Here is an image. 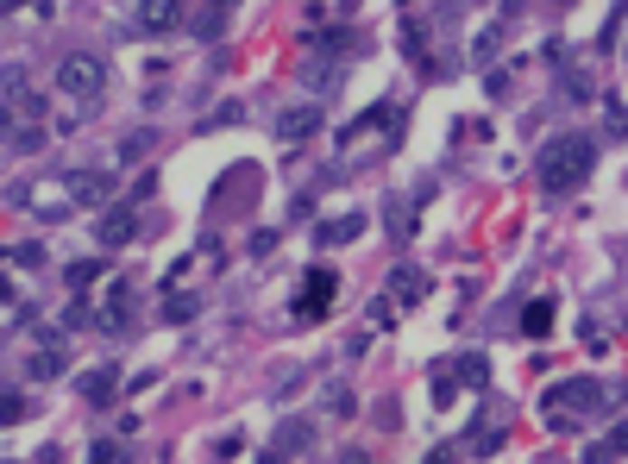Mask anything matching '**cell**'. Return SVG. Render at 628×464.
Listing matches in <instances>:
<instances>
[{"label": "cell", "instance_id": "6da1fadb", "mask_svg": "<svg viewBox=\"0 0 628 464\" xmlns=\"http://www.w3.org/2000/svg\"><path fill=\"white\" fill-rule=\"evenodd\" d=\"M591 163H597V144L591 138H553L547 151H540V189L547 195H566V189H578L585 176H591Z\"/></svg>", "mask_w": 628, "mask_h": 464}, {"label": "cell", "instance_id": "2e32d148", "mask_svg": "<svg viewBox=\"0 0 628 464\" xmlns=\"http://www.w3.org/2000/svg\"><path fill=\"white\" fill-rule=\"evenodd\" d=\"M6 257H13L19 270H38V264H44V245H6Z\"/></svg>", "mask_w": 628, "mask_h": 464}, {"label": "cell", "instance_id": "8fae6325", "mask_svg": "<svg viewBox=\"0 0 628 464\" xmlns=\"http://www.w3.org/2000/svg\"><path fill=\"white\" fill-rule=\"evenodd\" d=\"M359 232H365V220H359V214H346V220H327L314 238H321V245H346V238H359Z\"/></svg>", "mask_w": 628, "mask_h": 464}, {"label": "cell", "instance_id": "52a82bcc", "mask_svg": "<svg viewBox=\"0 0 628 464\" xmlns=\"http://www.w3.org/2000/svg\"><path fill=\"white\" fill-rule=\"evenodd\" d=\"M553 402H572V414H591V408L604 402V389H597L591 376H572V383H559V389H553Z\"/></svg>", "mask_w": 628, "mask_h": 464}, {"label": "cell", "instance_id": "ac0fdd59", "mask_svg": "<svg viewBox=\"0 0 628 464\" xmlns=\"http://www.w3.org/2000/svg\"><path fill=\"white\" fill-rule=\"evenodd\" d=\"M164 314H170V320H189V314H195V295H170V308H164Z\"/></svg>", "mask_w": 628, "mask_h": 464}, {"label": "cell", "instance_id": "603a6c76", "mask_svg": "<svg viewBox=\"0 0 628 464\" xmlns=\"http://www.w3.org/2000/svg\"><path fill=\"white\" fill-rule=\"evenodd\" d=\"M264 464H283V452H270V459H264Z\"/></svg>", "mask_w": 628, "mask_h": 464}, {"label": "cell", "instance_id": "30bf717a", "mask_svg": "<svg viewBox=\"0 0 628 464\" xmlns=\"http://www.w3.org/2000/svg\"><path fill=\"white\" fill-rule=\"evenodd\" d=\"M76 389H82V395H89V402H108V395H114V389H120V376H114V370H89V376H82V383H76Z\"/></svg>", "mask_w": 628, "mask_h": 464}, {"label": "cell", "instance_id": "ffe728a7", "mask_svg": "<svg viewBox=\"0 0 628 464\" xmlns=\"http://www.w3.org/2000/svg\"><path fill=\"white\" fill-rule=\"evenodd\" d=\"M604 125H610V132L623 138V132H628V107H616V101H610V114H604Z\"/></svg>", "mask_w": 628, "mask_h": 464}, {"label": "cell", "instance_id": "7c38bea8", "mask_svg": "<svg viewBox=\"0 0 628 464\" xmlns=\"http://www.w3.org/2000/svg\"><path fill=\"white\" fill-rule=\"evenodd\" d=\"M547 327H553V302H528V314H521V333H528V339H540Z\"/></svg>", "mask_w": 628, "mask_h": 464}, {"label": "cell", "instance_id": "7a4b0ae2", "mask_svg": "<svg viewBox=\"0 0 628 464\" xmlns=\"http://www.w3.org/2000/svg\"><path fill=\"white\" fill-rule=\"evenodd\" d=\"M57 88H63V101H95V95L108 88V57L70 51V57L57 63Z\"/></svg>", "mask_w": 628, "mask_h": 464}, {"label": "cell", "instance_id": "4fadbf2b", "mask_svg": "<svg viewBox=\"0 0 628 464\" xmlns=\"http://www.w3.org/2000/svg\"><path fill=\"white\" fill-rule=\"evenodd\" d=\"M308 440H314V427H308V421H289V427H277V446H270V452H295V446H308Z\"/></svg>", "mask_w": 628, "mask_h": 464}, {"label": "cell", "instance_id": "44dd1931", "mask_svg": "<svg viewBox=\"0 0 628 464\" xmlns=\"http://www.w3.org/2000/svg\"><path fill=\"white\" fill-rule=\"evenodd\" d=\"M19 132H25V125H19V119H13L6 107H0V138H19Z\"/></svg>", "mask_w": 628, "mask_h": 464}, {"label": "cell", "instance_id": "3957f363", "mask_svg": "<svg viewBox=\"0 0 628 464\" xmlns=\"http://www.w3.org/2000/svg\"><path fill=\"white\" fill-rule=\"evenodd\" d=\"M333 289H340L333 270H308L302 289H295V320H321V314L333 308Z\"/></svg>", "mask_w": 628, "mask_h": 464}, {"label": "cell", "instance_id": "9a60e30c", "mask_svg": "<svg viewBox=\"0 0 628 464\" xmlns=\"http://www.w3.org/2000/svg\"><path fill=\"white\" fill-rule=\"evenodd\" d=\"M89 464H138V459H132L126 446H114V440H101V446L89 452Z\"/></svg>", "mask_w": 628, "mask_h": 464}, {"label": "cell", "instance_id": "9c48e42d", "mask_svg": "<svg viewBox=\"0 0 628 464\" xmlns=\"http://www.w3.org/2000/svg\"><path fill=\"white\" fill-rule=\"evenodd\" d=\"M138 25L145 32H170V25H183V6L176 0H145L138 6Z\"/></svg>", "mask_w": 628, "mask_h": 464}, {"label": "cell", "instance_id": "277c9868", "mask_svg": "<svg viewBox=\"0 0 628 464\" xmlns=\"http://www.w3.org/2000/svg\"><path fill=\"white\" fill-rule=\"evenodd\" d=\"M57 189H63V201H70V208H95V201H108L114 176H101V170H76V176H63Z\"/></svg>", "mask_w": 628, "mask_h": 464}, {"label": "cell", "instance_id": "5b68a950", "mask_svg": "<svg viewBox=\"0 0 628 464\" xmlns=\"http://www.w3.org/2000/svg\"><path fill=\"white\" fill-rule=\"evenodd\" d=\"M132 232H138V208L126 201V208H108V214H101V227H95V238H101V245L114 251V245H126V238H132Z\"/></svg>", "mask_w": 628, "mask_h": 464}, {"label": "cell", "instance_id": "7402d4cb", "mask_svg": "<svg viewBox=\"0 0 628 464\" xmlns=\"http://www.w3.org/2000/svg\"><path fill=\"white\" fill-rule=\"evenodd\" d=\"M604 452H628V427H616V433H610V446H604Z\"/></svg>", "mask_w": 628, "mask_h": 464}, {"label": "cell", "instance_id": "8992f818", "mask_svg": "<svg viewBox=\"0 0 628 464\" xmlns=\"http://www.w3.org/2000/svg\"><path fill=\"white\" fill-rule=\"evenodd\" d=\"M277 132L295 144V138H308V132H321V101H302V107H289V114L277 119Z\"/></svg>", "mask_w": 628, "mask_h": 464}, {"label": "cell", "instance_id": "e0dca14e", "mask_svg": "<svg viewBox=\"0 0 628 464\" xmlns=\"http://www.w3.org/2000/svg\"><path fill=\"white\" fill-rule=\"evenodd\" d=\"M25 370H32V376H57V370H63V357H57V351H32V364H25Z\"/></svg>", "mask_w": 628, "mask_h": 464}, {"label": "cell", "instance_id": "d6986e66", "mask_svg": "<svg viewBox=\"0 0 628 464\" xmlns=\"http://www.w3.org/2000/svg\"><path fill=\"white\" fill-rule=\"evenodd\" d=\"M277 251V232H251V257H270Z\"/></svg>", "mask_w": 628, "mask_h": 464}, {"label": "cell", "instance_id": "ba28073f", "mask_svg": "<svg viewBox=\"0 0 628 464\" xmlns=\"http://www.w3.org/2000/svg\"><path fill=\"white\" fill-rule=\"evenodd\" d=\"M389 295H396L402 308H415V302L427 295V276H421V270H408V264H396V270H389Z\"/></svg>", "mask_w": 628, "mask_h": 464}, {"label": "cell", "instance_id": "5bb4252c", "mask_svg": "<svg viewBox=\"0 0 628 464\" xmlns=\"http://www.w3.org/2000/svg\"><path fill=\"white\" fill-rule=\"evenodd\" d=\"M25 414H32V402L13 395V389H0V427H6V421H25Z\"/></svg>", "mask_w": 628, "mask_h": 464}]
</instances>
